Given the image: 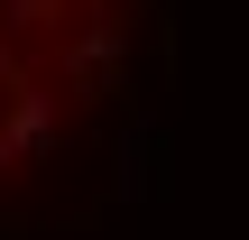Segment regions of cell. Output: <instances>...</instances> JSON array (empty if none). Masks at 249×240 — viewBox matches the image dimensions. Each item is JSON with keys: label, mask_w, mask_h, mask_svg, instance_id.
Returning <instances> with one entry per match:
<instances>
[{"label": "cell", "mask_w": 249, "mask_h": 240, "mask_svg": "<svg viewBox=\"0 0 249 240\" xmlns=\"http://www.w3.org/2000/svg\"><path fill=\"white\" fill-rule=\"evenodd\" d=\"M120 37V0H0V176L55 139Z\"/></svg>", "instance_id": "6da1fadb"}]
</instances>
